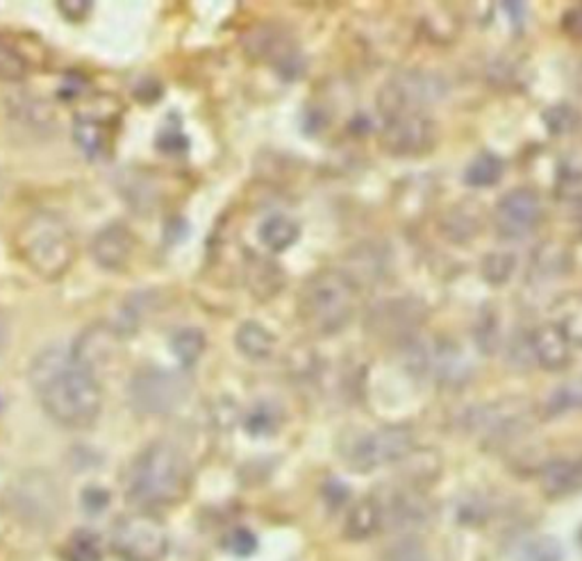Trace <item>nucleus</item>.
<instances>
[{"instance_id": "1", "label": "nucleus", "mask_w": 582, "mask_h": 561, "mask_svg": "<svg viewBox=\"0 0 582 561\" xmlns=\"http://www.w3.org/2000/svg\"><path fill=\"white\" fill-rule=\"evenodd\" d=\"M42 410L62 427L87 430L103 412V389L94 369L73 350L44 348L28 369Z\"/></svg>"}, {"instance_id": "2", "label": "nucleus", "mask_w": 582, "mask_h": 561, "mask_svg": "<svg viewBox=\"0 0 582 561\" xmlns=\"http://www.w3.org/2000/svg\"><path fill=\"white\" fill-rule=\"evenodd\" d=\"M189 457L171 441H152L137 453L124 475V494L139 511L173 507L191 491Z\"/></svg>"}, {"instance_id": "3", "label": "nucleus", "mask_w": 582, "mask_h": 561, "mask_svg": "<svg viewBox=\"0 0 582 561\" xmlns=\"http://www.w3.org/2000/svg\"><path fill=\"white\" fill-rule=\"evenodd\" d=\"M14 251L19 260L46 283L64 277L77 257L71 225L55 212L36 210L14 230Z\"/></svg>"}, {"instance_id": "4", "label": "nucleus", "mask_w": 582, "mask_h": 561, "mask_svg": "<svg viewBox=\"0 0 582 561\" xmlns=\"http://www.w3.org/2000/svg\"><path fill=\"white\" fill-rule=\"evenodd\" d=\"M358 287L351 275L324 268L305 279L298 296V316L303 326L321 337L341 332L356 314Z\"/></svg>"}, {"instance_id": "5", "label": "nucleus", "mask_w": 582, "mask_h": 561, "mask_svg": "<svg viewBox=\"0 0 582 561\" xmlns=\"http://www.w3.org/2000/svg\"><path fill=\"white\" fill-rule=\"evenodd\" d=\"M189 395V380L178 371L144 369L128 384V400L137 414L167 416Z\"/></svg>"}, {"instance_id": "6", "label": "nucleus", "mask_w": 582, "mask_h": 561, "mask_svg": "<svg viewBox=\"0 0 582 561\" xmlns=\"http://www.w3.org/2000/svg\"><path fill=\"white\" fill-rule=\"evenodd\" d=\"M109 543L121 561H162L169 552V532L162 520L139 511L114 526Z\"/></svg>"}, {"instance_id": "7", "label": "nucleus", "mask_w": 582, "mask_h": 561, "mask_svg": "<svg viewBox=\"0 0 582 561\" xmlns=\"http://www.w3.org/2000/svg\"><path fill=\"white\" fill-rule=\"evenodd\" d=\"M412 448L414 436L408 427L387 425L358 436L346 451V464L356 473H371L405 459Z\"/></svg>"}, {"instance_id": "8", "label": "nucleus", "mask_w": 582, "mask_h": 561, "mask_svg": "<svg viewBox=\"0 0 582 561\" xmlns=\"http://www.w3.org/2000/svg\"><path fill=\"white\" fill-rule=\"evenodd\" d=\"M10 507L17 520L28 528H51L62 509V498L49 475H25L10 494Z\"/></svg>"}, {"instance_id": "9", "label": "nucleus", "mask_w": 582, "mask_h": 561, "mask_svg": "<svg viewBox=\"0 0 582 561\" xmlns=\"http://www.w3.org/2000/svg\"><path fill=\"white\" fill-rule=\"evenodd\" d=\"M442 80L419 71L394 75L390 83L380 89V112L382 118L399 114H419L421 107L431 105L444 96Z\"/></svg>"}, {"instance_id": "10", "label": "nucleus", "mask_w": 582, "mask_h": 561, "mask_svg": "<svg viewBox=\"0 0 582 561\" xmlns=\"http://www.w3.org/2000/svg\"><path fill=\"white\" fill-rule=\"evenodd\" d=\"M380 144L394 155H421L435 144V126L423 114L387 116Z\"/></svg>"}, {"instance_id": "11", "label": "nucleus", "mask_w": 582, "mask_h": 561, "mask_svg": "<svg viewBox=\"0 0 582 561\" xmlns=\"http://www.w3.org/2000/svg\"><path fill=\"white\" fill-rule=\"evenodd\" d=\"M541 219V203H539V195L528 189V187H519L508 191L498 200L496 205V227L502 236H510V239H519L530 234L537 223Z\"/></svg>"}, {"instance_id": "12", "label": "nucleus", "mask_w": 582, "mask_h": 561, "mask_svg": "<svg viewBox=\"0 0 582 561\" xmlns=\"http://www.w3.org/2000/svg\"><path fill=\"white\" fill-rule=\"evenodd\" d=\"M137 242V234L128 225L109 223L96 232L92 242V257L103 271L124 273L133 264Z\"/></svg>"}, {"instance_id": "13", "label": "nucleus", "mask_w": 582, "mask_h": 561, "mask_svg": "<svg viewBox=\"0 0 582 561\" xmlns=\"http://www.w3.org/2000/svg\"><path fill=\"white\" fill-rule=\"evenodd\" d=\"M384 507V528H394L399 532L419 530L431 520V505L419 491L403 489L382 500Z\"/></svg>"}, {"instance_id": "14", "label": "nucleus", "mask_w": 582, "mask_h": 561, "mask_svg": "<svg viewBox=\"0 0 582 561\" xmlns=\"http://www.w3.org/2000/svg\"><path fill=\"white\" fill-rule=\"evenodd\" d=\"M528 346L537 364L547 371H562L571 362V341L555 324L539 326L537 330H532Z\"/></svg>"}, {"instance_id": "15", "label": "nucleus", "mask_w": 582, "mask_h": 561, "mask_svg": "<svg viewBox=\"0 0 582 561\" xmlns=\"http://www.w3.org/2000/svg\"><path fill=\"white\" fill-rule=\"evenodd\" d=\"M384 528L382 500L369 496L358 500L343 520V534L351 541H367Z\"/></svg>"}, {"instance_id": "16", "label": "nucleus", "mask_w": 582, "mask_h": 561, "mask_svg": "<svg viewBox=\"0 0 582 561\" xmlns=\"http://www.w3.org/2000/svg\"><path fill=\"white\" fill-rule=\"evenodd\" d=\"M298 236H300V225L287 214L268 216L257 230L260 244L271 253L289 251L298 242Z\"/></svg>"}, {"instance_id": "17", "label": "nucleus", "mask_w": 582, "mask_h": 561, "mask_svg": "<svg viewBox=\"0 0 582 561\" xmlns=\"http://www.w3.org/2000/svg\"><path fill=\"white\" fill-rule=\"evenodd\" d=\"M235 346L244 357L253 359V362H264L276 350V335L255 324V320H246L235 335Z\"/></svg>"}, {"instance_id": "18", "label": "nucleus", "mask_w": 582, "mask_h": 561, "mask_svg": "<svg viewBox=\"0 0 582 561\" xmlns=\"http://www.w3.org/2000/svg\"><path fill=\"white\" fill-rule=\"evenodd\" d=\"M582 485V466L578 462H553L541 473V489L553 498L573 494Z\"/></svg>"}, {"instance_id": "19", "label": "nucleus", "mask_w": 582, "mask_h": 561, "mask_svg": "<svg viewBox=\"0 0 582 561\" xmlns=\"http://www.w3.org/2000/svg\"><path fill=\"white\" fill-rule=\"evenodd\" d=\"M248 287L260 300L274 298L285 287V273L274 262L253 257L248 266Z\"/></svg>"}, {"instance_id": "20", "label": "nucleus", "mask_w": 582, "mask_h": 561, "mask_svg": "<svg viewBox=\"0 0 582 561\" xmlns=\"http://www.w3.org/2000/svg\"><path fill=\"white\" fill-rule=\"evenodd\" d=\"M73 141L87 157L96 159L107 148V133L94 116H77L73 121Z\"/></svg>"}, {"instance_id": "21", "label": "nucleus", "mask_w": 582, "mask_h": 561, "mask_svg": "<svg viewBox=\"0 0 582 561\" xmlns=\"http://www.w3.org/2000/svg\"><path fill=\"white\" fill-rule=\"evenodd\" d=\"M169 346L182 367H193L208 348V337L199 328H182L171 337Z\"/></svg>"}, {"instance_id": "22", "label": "nucleus", "mask_w": 582, "mask_h": 561, "mask_svg": "<svg viewBox=\"0 0 582 561\" xmlns=\"http://www.w3.org/2000/svg\"><path fill=\"white\" fill-rule=\"evenodd\" d=\"M555 326L567 335V339L582 343V294L562 298L555 307Z\"/></svg>"}, {"instance_id": "23", "label": "nucleus", "mask_w": 582, "mask_h": 561, "mask_svg": "<svg viewBox=\"0 0 582 561\" xmlns=\"http://www.w3.org/2000/svg\"><path fill=\"white\" fill-rule=\"evenodd\" d=\"M30 73L28 57L10 44L8 39L0 36V83H21Z\"/></svg>"}, {"instance_id": "24", "label": "nucleus", "mask_w": 582, "mask_h": 561, "mask_svg": "<svg viewBox=\"0 0 582 561\" xmlns=\"http://www.w3.org/2000/svg\"><path fill=\"white\" fill-rule=\"evenodd\" d=\"M500 178H502V162H500V159L496 155H491V152L478 155L474 159V162L469 165L467 173H464V180H467V184L478 187V189L491 187Z\"/></svg>"}, {"instance_id": "25", "label": "nucleus", "mask_w": 582, "mask_h": 561, "mask_svg": "<svg viewBox=\"0 0 582 561\" xmlns=\"http://www.w3.org/2000/svg\"><path fill=\"white\" fill-rule=\"evenodd\" d=\"M564 550L551 537H535L519 546L517 561H562Z\"/></svg>"}, {"instance_id": "26", "label": "nucleus", "mask_w": 582, "mask_h": 561, "mask_svg": "<svg viewBox=\"0 0 582 561\" xmlns=\"http://www.w3.org/2000/svg\"><path fill=\"white\" fill-rule=\"evenodd\" d=\"M517 260L510 253H491L483 260V275L487 283L491 285H502L508 283L510 275L515 273Z\"/></svg>"}, {"instance_id": "27", "label": "nucleus", "mask_w": 582, "mask_h": 561, "mask_svg": "<svg viewBox=\"0 0 582 561\" xmlns=\"http://www.w3.org/2000/svg\"><path fill=\"white\" fill-rule=\"evenodd\" d=\"M68 561H98L100 559V546L96 534L92 532H75L66 548Z\"/></svg>"}, {"instance_id": "28", "label": "nucleus", "mask_w": 582, "mask_h": 561, "mask_svg": "<svg viewBox=\"0 0 582 561\" xmlns=\"http://www.w3.org/2000/svg\"><path fill=\"white\" fill-rule=\"evenodd\" d=\"M92 6L94 3H87V0H85V3H83V0H66V3H60V12L68 21L77 23V21H83L92 12Z\"/></svg>"}, {"instance_id": "29", "label": "nucleus", "mask_w": 582, "mask_h": 561, "mask_svg": "<svg viewBox=\"0 0 582 561\" xmlns=\"http://www.w3.org/2000/svg\"><path fill=\"white\" fill-rule=\"evenodd\" d=\"M564 28H567L573 36L582 39V6L575 8V10H571V12L564 17Z\"/></svg>"}, {"instance_id": "30", "label": "nucleus", "mask_w": 582, "mask_h": 561, "mask_svg": "<svg viewBox=\"0 0 582 561\" xmlns=\"http://www.w3.org/2000/svg\"><path fill=\"white\" fill-rule=\"evenodd\" d=\"M8 341H10V324H8V318L0 314V352L6 350Z\"/></svg>"}]
</instances>
